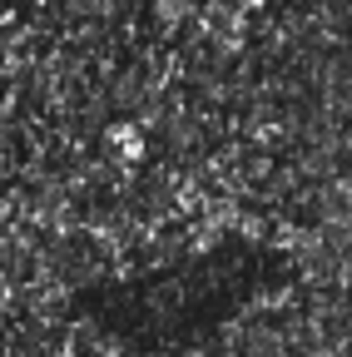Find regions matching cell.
<instances>
[{"label":"cell","mask_w":352,"mask_h":357,"mask_svg":"<svg viewBox=\"0 0 352 357\" xmlns=\"http://www.w3.org/2000/svg\"><path fill=\"white\" fill-rule=\"evenodd\" d=\"M109 139L119 144V154H124V159H139V154H144V139H139V134L129 129V124H119V129L109 134Z\"/></svg>","instance_id":"6da1fadb"}]
</instances>
